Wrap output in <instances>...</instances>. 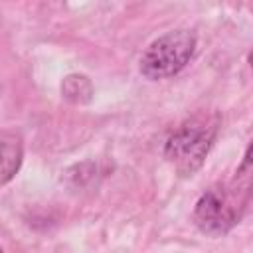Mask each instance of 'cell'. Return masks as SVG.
Here are the masks:
<instances>
[{
	"label": "cell",
	"instance_id": "obj_1",
	"mask_svg": "<svg viewBox=\"0 0 253 253\" xmlns=\"http://www.w3.org/2000/svg\"><path fill=\"white\" fill-rule=\"evenodd\" d=\"M217 130V119L208 115H198L190 121H186L174 134L168 138L164 154L174 164V168L180 174H192L208 156L211 142L215 138Z\"/></svg>",
	"mask_w": 253,
	"mask_h": 253
},
{
	"label": "cell",
	"instance_id": "obj_2",
	"mask_svg": "<svg viewBox=\"0 0 253 253\" xmlns=\"http://www.w3.org/2000/svg\"><path fill=\"white\" fill-rule=\"evenodd\" d=\"M196 49V36L188 30H176L154 40L142 59L140 71L148 79H166L186 67Z\"/></svg>",
	"mask_w": 253,
	"mask_h": 253
},
{
	"label": "cell",
	"instance_id": "obj_3",
	"mask_svg": "<svg viewBox=\"0 0 253 253\" xmlns=\"http://www.w3.org/2000/svg\"><path fill=\"white\" fill-rule=\"evenodd\" d=\"M194 219L204 233L221 235L229 231L239 219V202L223 188H211L204 192L196 204Z\"/></svg>",
	"mask_w": 253,
	"mask_h": 253
},
{
	"label": "cell",
	"instance_id": "obj_4",
	"mask_svg": "<svg viewBox=\"0 0 253 253\" xmlns=\"http://www.w3.org/2000/svg\"><path fill=\"white\" fill-rule=\"evenodd\" d=\"M24 156L22 138L16 132L0 130V186L8 184L20 170Z\"/></svg>",
	"mask_w": 253,
	"mask_h": 253
},
{
	"label": "cell",
	"instance_id": "obj_5",
	"mask_svg": "<svg viewBox=\"0 0 253 253\" xmlns=\"http://www.w3.org/2000/svg\"><path fill=\"white\" fill-rule=\"evenodd\" d=\"M61 93L69 103L83 105V103L91 101L93 87L85 75H67L61 83Z\"/></svg>",
	"mask_w": 253,
	"mask_h": 253
},
{
	"label": "cell",
	"instance_id": "obj_6",
	"mask_svg": "<svg viewBox=\"0 0 253 253\" xmlns=\"http://www.w3.org/2000/svg\"><path fill=\"white\" fill-rule=\"evenodd\" d=\"M0 253H2V247H0Z\"/></svg>",
	"mask_w": 253,
	"mask_h": 253
}]
</instances>
